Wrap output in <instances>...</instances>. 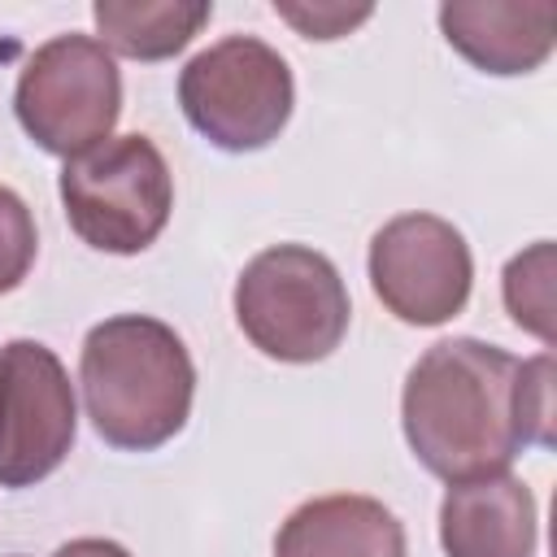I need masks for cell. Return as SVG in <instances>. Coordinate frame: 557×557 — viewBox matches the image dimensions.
I'll return each mask as SVG.
<instances>
[{"mask_svg":"<svg viewBox=\"0 0 557 557\" xmlns=\"http://www.w3.org/2000/svg\"><path fill=\"white\" fill-rule=\"evenodd\" d=\"M400 426L413 457L444 483L509 470L527 448L522 361L470 335L431 344L405 379Z\"/></svg>","mask_w":557,"mask_h":557,"instance_id":"cell-1","label":"cell"},{"mask_svg":"<svg viewBox=\"0 0 557 557\" xmlns=\"http://www.w3.org/2000/svg\"><path fill=\"white\" fill-rule=\"evenodd\" d=\"M78 383L87 418L109 448L152 453L187 426L196 366L174 326L148 313H117L87 331Z\"/></svg>","mask_w":557,"mask_h":557,"instance_id":"cell-2","label":"cell"},{"mask_svg":"<svg viewBox=\"0 0 557 557\" xmlns=\"http://www.w3.org/2000/svg\"><path fill=\"white\" fill-rule=\"evenodd\" d=\"M348 287L331 257L305 244L257 252L235 278V322L274 361H322L348 335Z\"/></svg>","mask_w":557,"mask_h":557,"instance_id":"cell-3","label":"cell"},{"mask_svg":"<svg viewBox=\"0 0 557 557\" xmlns=\"http://www.w3.org/2000/svg\"><path fill=\"white\" fill-rule=\"evenodd\" d=\"M61 205L96 252H144L170 222L174 174L148 135H109L61 165Z\"/></svg>","mask_w":557,"mask_h":557,"instance_id":"cell-4","label":"cell"},{"mask_svg":"<svg viewBox=\"0 0 557 557\" xmlns=\"http://www.w3.org/2000/svg\"><path fill=\"white\" fill-rule=\"evenodd\" d=\"M178 104L213 148L257 152L283 135L296 83L278 48L257 35H226L183 65Z\"/></svg>","mask_w":557,"mask_h":557,"instance_id":"cell-5","label":"cell"},{"mask_svg":"<svg viewBox=\"0 0 557 557\" xmlns=\"http://www.w3.org/2000/svg\"><path fill=\"white\" fill-rule=\"evenodd\" d=\"M13 113L44 152L65 161L104 144L122 113V74L113 52L74 30L39 44L17 74Z\"/></svg>","mask_w":557,"mask_h":557,"instance_id":"cell-6","label":"cell"},{"mask_svg":"<svg viewBox=\"0 0 557 557\" xmlns=\"http://www.w3.org/2000/svg\"><path fill=\"white\" fill-rule=\"evenodd\" d=\"M474 261L466 235L435 213H400L370 239V287L409 326H440L470 300Z\"/></svg>","mask_w":557,"mask_h":557,"instance_id":"cell-7","label":"cell"},{"mask_svg":"<svg viewBox=\"0 0 557 557\" xmlns=\"http://www.w3.org/2000/svg\"><path fill=\"white\" fill-rule=\"evenodd\" d=\"M78 409L61 357L39 339L0 348V487H35L74 448Z\"/></svg>","mask_w":557,"mask_h":557,"instance_id":"cell-8","label":"cell"},{"mask_svg":"<svg viewBox=\"0 0 557 557\" xmlns=\"http://www.w3.org/2000/svg\"><path fill=\"white\" fill-rule=\"evenodd\" d=\"M444 557H535L540 509L522 479L509 470L448 483L440 505Z\"/></svg>","mask_w":557,"mask_h":557,"instance_id":"cell-9","label":"cell"},{"mask_svg":"<svg viewBox=\"0 0 557 557\" xmlns=\"http://www.w3.org/2000/svg\"><path fill=\"white\" fill-rule=\"evenodd\" d=\"M444 39L483 74H531L553 52L557 4L553 0H448L440 4Z\"/></svg>","mask_w":557,"mask_h":557,"instance_id":"cell-10","label":"cell"},{"mask_svg":"<svg viewBox=\"0 0 557 557\" xmlns=\"http://www.w3.org/2000/svg\"><path fill=\"white\" fill-rule=\"evenodd\" d=\"M274 557H405V527L383 500L335 492L287 513Z\"/></svg>","mask_w":557,"mask_h":557,"instance_id":"cell-11","label":"cell"},{"mask_svg":"<svg viewBox=\"0 0 557 557\" xmlns=\"http://www.w3.org/2000/svg\"><path fill=\"white\" fill-rule=\"evenodd\" d=\"M213 17L209 0H96L91 22L109 52L135 61H165L183 52Z\"/></svg>","mask_w":557,"mask_h":557,"instance_id":"cell-12","label":"cell"},{"mask_svg":"<svg viewBox=\"0 0 557 557\" xmlns=\"http://www.w3.org/2000/svg\"><path fill=\"white\" fill-rule=\"evenodd\" d=\"M505 309L535 339L553 344V244L540 239L505 265Z\"/></svg>","mask_w":557,"mask_h":557,"instance_id":"cell-13","label":"cell"},{"mask_svg":"<svg viewBox=\"0 0 557 557\" xmlns=\"http://www.w3.org/2000/svg\"><path fill=\"white\" fill-rule=\"evenodd\" d=\"M35 252H39V235L26 200L13 187H0V296L30 274Z\"/></svg>","mask_w":557,"mask_h":557,"instance_id":"cell-14","label":"cell"},{"mask_svg":"<svg viewBox=\"0 0 557 557\" xmlns=\"http://www.w3.org/2000/svg\"><path fill=\"white\" fill-rule=\"evenodd\" d=\"M274 13L283 22H292L305 39H339L352 26H361L374 9L370 4H335V0H313V4H296V0H274Z\"/></svg>","mask_w":557,"mask_h":557,"instance_id":"cell-15","label":"cell"},{"mask_svg":"<svg viewBox=\"0 0 557 557\" xmlns=\"http://www.w3.org/2000/svg\"><path fill=\"white\" fill-rule=\"evenodd\" d=\"M522 431H527V444L535 448L553 444V357L548 352L522 361Z\"/></svg>","mask_w":557,"mask_h":557,"instance_id":"cell-16","label":"cell"},{"mask_svg":"<svg viewBox=\"0 0 557 557\" xmlns=\"http://www.w3.org/2000/svg\"><path fill=\"white\" fill-rule=\"evenodd\" d=\"M52 557H131L117 540H100V535H83V540H70L61 544Z\"/></svg>","mask_w":557,"mask_h":557,"instance_id":"cell-17","label":"cell"}]
</instances>
